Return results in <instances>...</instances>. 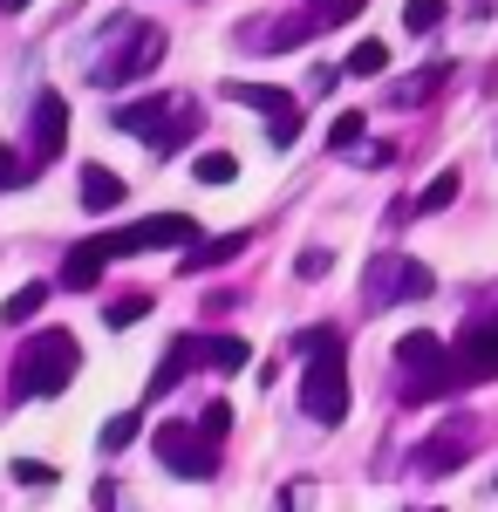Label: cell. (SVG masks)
<instances>
[{"label": "cell", "mask_w": 498, "mask_h": 512, "mask_svg": "<svg viewBox=\"0 0 498 512\" xmlns=\"http://www.w3.org/2000/svg\"><path fill=\"white\" fill-rule=\"evenodd\" d=\"M294 349L307 355L301 376V410L314 424H342L348 417V362H342V328H307L294 335Z\"/></svg>", "instance_id": "obj_1"}, {"label": "cell", "mask_w": 498, "mask_h": 512, "mask_svg": "<svg viewBox=\"0 0 498 512\" xmlns=\"http://www.w3.org/2000/svg\"><path fill=\"white\" fill-rule=\"evenodd\" d=\"M157 62H164V28H157V21H137V14H116L110 41H103L96 62H89V82H96V89H130L137 76H151Z\"/></svg>", "instance_id": "obj_2"}, {"label": "cell", "mask_w": 498, "mask_h": 512, "mask_svg": "<svg viewBox=\"0 0 498 512\" xmlns=\"http://www.w3.org/2000/svg\"><path fill=\"white\" fill-rule=\"evenodd\" d=\"M82 369V349L69 328H41L35 342H21V355H14V396L21 403H48V396H62L69 383H76Z\"/></svg>", "instance_id": "obj_3"}, {"label": "cell", "mask_w": 498, "mask_h": 512, "mask_svg": "<svg viewBox=\"0 0 498 512\" xmlns=\"http://www.w3.org/2000/svg\"><path fill=\"white\" fill-rule=\"evenodd\" d=\"M116 130L137 137V144H151L157 158H164V151H178L198 130V103L192 96H144V103H123L116 110Z\"/></svg>", "instance_id": "obj_4"}, {"label": "cell", "mask_w": 498, "mask_h": 512, "mask_svg": "<svg viewBox=\"0 0 498 512\" xmlns=\"http://www.w3.org/2000/svg\"><path fill=\"white\" fill-rule=\"evenodd\" d=\"M430 287H437V274H430L423 260H410V253H376L369 274H362V308L383 315V308H396V301H423Z\"/></svg>", "instance_id": "obj_5"}, {"label": "cell", "mask_w": 498, "mask_h": 512, "mask_svg": "<svg viewBox=\"0 0 498 512\" xmlns=\"http://www.w3.org/2000/svg\"><path fill=\"white\" fill-rule=\"evenodd\" d=\"M157 246H178V253H192V246H198V226L185 219V212H151V219H137V226H123V233L103 239V253H110V260L157 253Z\"/></svg>", "instance_id": "obj_6"}, {"label": "cell", "mask_w": 498, "mask_h": 512, "mask_svg": "<svg viewBox=\"0 0 498 512\" xmlns=\"http://www.w3.org/2000/svg\"><path fill=\"white\" fill-rule=\"evenodd\" d=\"M451 362H458L464 383L498 376V308H492V315H471V321H464V335L451 342Z\"/></svg>", "instance_id": "obj_7"}, {"label": "cell", "mask_w": 498, "mask_h": 512, "mask_svg": "<svg viewBox=\"0 0 498 512\" xmlns=\"http://www.w3.org/2000/svg\"><path fill=\"white\" fill-rule=\"evenodd\" d=\"M151 451H157V465L178 472V478H212V472H219L212 444H205L198 431H185V424H164V431L151 437Z\"/></svg>", "instance_id": "obj_8"}, {"label": "cell", "mask_w": 498, "mask_h": 512, "mask_svg": "<svg viewBox=\"0 0 498 512\" xmlns=\"http://www.w3.org/2000/svg\"><path fill=\"white\" fill-rule=\"evenodd\" d=\"M226 96L246 103V110H267L273 117V144H294V137H301V110H294L287 89H273V82H226Z\"/></svg>", "instance_id": "obj_9"}, {"label": "cell", "mask_w": 498, "mask_h": 512, "mask_svg": "<svg viewBox=\"0 0 498 512\" xmlns=\"http://www.w3.org/2000/svg\"><path fill=\"white\" fill-rule=\"evenodd\" d=\"M471 444H478V424H471V417H458V424H444L437 437H423V451H417V472H423V478H444V472H458L464 458H471Z\"/></svg>", "instance_id": "obj_10"}, {"label": "cell", "mask_w": 498, "mask_h": 512, "mask_svg": "<svg viewBox=\"0 0 498 512\" xmlns=\"http://www.w3.org/2000/svg\"><path fill=\"white\" fill-rule=\"evenodd\" d=\"M28 137H35L41 164L62 158V144H69V103H62L55 89H41V96H35V110H28Z\"/></svg>", "instance_id": "obj_11"}, {"label": "cell", "mask_w": 498, "mask_h": 512, "mask_svg": "<svg viewBox=\"0 0 498 512\" xmlns=\"http://www.w3.org/2000/svg\"><path fill=\"white\" fill-rule=\"evenodd\" d=\"M198 362H205V342H198V335H178V342L164 349V362L151 369V403H157V396H171V390H178V383L192 376Z\"/></svg>", "instance_id": "obj_12"}, {"label": "cell", "mask_w": 498, "mask_h": 512, "mask_svg": "<svg viewBox=\"0 0 498 512\" xmlns=\"http://www.w3.org/2000/svg\"><path fill=\"white\" fill-rule=\"evenodd\" d=\"M103 274H110V253H103V239H82V246H69V260H62V287H69V294H89V287H103Z\"/></svg>", "instance_id": "obj_13"}, {"label": "cell", "mask_w": 498, "mask_h": 512, "mask_svg": "<svg viewBox=\"0 0 498 512\" xmlns=\"http://www.w3.org/2000/svg\"><path fill=\"white\" fill-rule=\"evenodd\" d=\"M253 246V233H219V239H198L192 253H185V274H205V267H226Z\"/></svg>", "instance_id": "obj_14"}, {"label": "cell", "mask_w": 498, "mask_h": 512, "mask_svg": "<svg viewBox=\"0 0 498 512\" xmlns=\"http://www.w3.org/2000/svg\"><path fill=\"white\" fill-rule=\"evenodd\" d=\"M314 35V14H301V21H273V28H239V41L246 48H294V41Z\"/></svg>", "instance_id": "obj_15"}, {"label": "cell", "mask_w": 498, "mask_h": 512, "mask_svg": "<svg viewBox=\"0 0 498 512\" xmlns=\"http://www.w3.org/2000/svg\"><path fill=\"white\" fill-rule=\"evenodd\" d=\"M82 205H89V212H116V205H123V178L103 171V164H89V171H82Z\"/></svg>", "instance_id": "obj_16"}, {"label": "cell", "mask_w": 498, "mask_h": 512, "mask_svg": "<svg viewBox=\"0 0 498 512\" xmlns=\"http://www.w3.org/2000/svg\"><path fill=\"white\" fill-rule=\"evenodd\" d=\"M192 178L198 185H232V178H239V158H232V151H198Z\"/></svg>", "instance_id": "obj_17"}, {"label": "cell", "mask_w": 498, "mask_h": 512, "mask_svg": "<svg viewBox=\"0 0 498 512\" xmlns=\"http://www.w3.org/2000/svg\"><path fill=\"white\" fill-rule=\"evenodd\" d=\"M205 362H212V369H246V362H253V349H246V342H239V335H212V342H205Z\"/></svg>", "instance_id": "obj_18"}, {"label": "cell", "mask_w": 498, "mask_h": 512, "mask_svg": "<svg viewBox=\"0 0 498 512\" xmlns=\"http://www.w3.org/2000/svg\"><path fill=\"white\" fill-rule=\"evenodd\" d=\"M444 76H451V62H430L423 76L396 82V103H423V96H437V89H444Z\"/></svg>", "instance_id": "obj_19"}, {"label": "cell", "mask_w": 498, "mask_h": 512, "mask_svg": "<svg viewBox=\"0 0 498 512\" xmlns=\"http://www.w3.org/2000/svg\"><path fill=\"white\" fill-rule=\"evenodd\" d=\"M41 301H48V287H21V294H7V308H0V321H7V328H21V321H35L41 315Z\"/></svg>", "instance_id": "obj_20"}, {"label": "cell", "mask_w": 498, "mask_h": 512, "mask_svg": "<svg viewBox=\"0 0 498 512\" xmlns=\"http://www.w3.org/2000/svg\"><path fill=\"white\" fill-rule=\"evenodd\" d=\"M383 69H389V48H383V41H355V48H348V76L369 82V76H383Z\"/></svg>", "instance_id": "obj_21"}, {"label": "cell", "mask_w": 498, "mask_h": 512, "mask_svg": "<svg viewBox=\"0 0 498 512\" xmlns=\"http://www.w3.org/2000/svg\"><path fill=\"white\" fill-rule=\"evenodd\" d=\"M137 431H144V417H137V410H116L110 424H103V451H130Z\"/></svg>", "instance_id": "obj_22"}, {"label": "cell", "mask_w": 498, "mask_h": 512, "mask_svg": "<svg viewBox=\"0 0 498 512\" xmlns=\"http://www.w3.org/2000/svg\"><path fill=\"white\" fill-rule=\"evenodd\" d=\"M451 198H458V171H437V178L417 192V212H444Z\"/></svg>", "instance_id": "obj_23"}, {"label": "cell", "mask_w": 498, "mask_h": 512, "mask_svg": "<svg viewBox=\"0 0 498 512\" xmlns=\"http://www.w3.org/2000/svg\"><path fill=\"white\" fill-rule=\"evenodd\" d=\"M144 315H151V294H116L110 308H103L110 328H130V321H144Z\"/></svg>", "instance_id": "obj_24"}, {"label": "cell", "mask_w": 498, "mask_h": 512, "mask_svg": "<svg viewBox=\"0 0 498 512\" xmlns=\"http://www.w3.org/2000/svg\"><path fill=\"white\" fill-rule=\"evenodd\" d=\"M437 21H444V0H410V7H403V28H410V35H430Z\"/></svg>", "instance_id": "obj_25"}, {"label": "cell", "mask_w": 498, "mask_h": 512, "mask_svg": "<svg viewBox=\"0 0 498 512\" xmlns=\"http://www.w3.org/2000/svg\"><path fill=\"white\" fill-rule=\"evenodd\" d=\"M307 7H314V21H321V28H342V21L362 14V0H307Z\"/></svg>", "instance_id": "obj_26"}, {"label": "cell", "mask_w": 498, "mask_h": 512, "mask_svg": "<svg viewBox=\"0 0 498 512\" xmlns=\"http://www.w3.org/2000/svg\"><path fill=\"white\" fill-rule=\"evenodd\" d=\"M335 151H348V158H362L369 144H362V117H335V137H328Z\"/></svg>", "instance_id": "obj_27"}, {"label": "cell", "mask_w": 498, "mask_h": 512, "mask_svg": "<svg viewBox=\"0 0 498 512\" xmlns=\"http://www.w3.org/2000/svg\"><path fill=\"white\" fill-rule=\"evenodd\" d=\"M14 485H55V465H41V458H14Z\"/></svg>", "instance_id": "obj_28"}, {"label": "cell", "mask_w": 498, "mask_h": 512, "mask_svg": "<svg viewBox=\"0 0 498 512\" xmlns=\"http://www.w3.org/2000/svg\"><path fill=\"white\" fill-rule=\"evenodd\" d=\"M21 185H28V164H21V151L0 144V192H21Z\"/></svg>", "instance_id": "obj_29"}, {"label": "cell", "mask_w": 498, "mask_h": 512, "mask_svg": "<svg viewBox=\"0 0 498 512\" xmlns=\"http://www.w3.org/2000/svg\"><path fill=\"white\" fill-rule=\"evenodd\" d=\"M328 267H335V253H328V246H307L301 260H294V274H301V280H321Z\"/></svg>", "instance_id": "obj_30"}, {"label": "cell", "mask_w": 498, "mask_h": 512, "mask_svg": "<svg viewBox=\"0 0 498 512\" xmlns=\"http://www.w3.org/2000/svg\"><path fill=\"white\" fill-rule=\"evenodd\" d=\"M226 431H232V410H226V403H205V417H198V437L212 444V437H226Z\"/></svg>", "instance_id": "obj_31"}, {"label": "cell", "mask_w": 498, "mask_h": 512, "mask_svg": "<svg viewBox=\"0 0 498 512\" xmlns=\"http://www.w3.org/2000/svg\"><path fill=\"white\" fill-rule=\"evenodd\" d=\"M21 7H28V0H0V14H21Z\"/></svg>", "instance_id": "obj_32"}, {"label": "cell", "mask_w": 498, "mask_h": 512, "mask_svg": "<svg viewBox=\"0 0 498 512\" xmlns=\"http://www.w3.org/2000/svg\"><path fill=\"white\" fill-rule=\"evenodd\" d=\"M430 512H437V506H430Z\"/></svg>", "instance_id": "obj_33"}]
</instances>
